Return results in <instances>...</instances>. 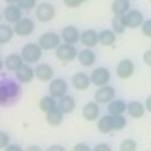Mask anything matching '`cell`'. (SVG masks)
Segmentation results:
<instances>
[{"label":"cell","instance_id":"obj_23","mask_svg":"<svg viewBox=\"0 0 151 151\" xmlns=\"http://www.w3.org/2000/svg\"><path fill=\"white\" fill-rule=\"evenodd\" d=\"M125 110H127V104H125L122 100H115V101H110L109 106H107L109 115H122Z\"/></svg>","mask_w":151,"mask_h":151},{"label":"cell","instance_id":"obj_45","mask_svg":"<svg viewBox=\"0 0 151 151\" xmlns=\"http://www.w3.org/2000/svg\"><path fill=\"white\" fill-rule=\"evenodd\" d=\"M82 2H85V0H82Z\"/></svg>","mask_w":151,"mask_h":151},{"label":"cell","instance_id":"obj_7","mask_svg":"<svg viewBox=\"0 0 151 151\" xmlns=\"http://www.w3.org/2000/svg\"><path fill=\"white\" fill-rule=\"evenodd\" d=\"M55 6L50 5V3H42L36 8V18L42 21V23H47V21H52L55 18Z\"/></svg>","mask_w":151,"mask_h":151},{"label":"cell","instance_id":"obj_38","mask_svg":"<svg viewBox=\"0 0 151 151\" xmlns=\"http://www.w3.org/2000/svg\"><path fill=\"white\" fill-rule=\"evenodd\" d=\"M144 62L148 67H151V50H148V52L144 53Z\"/></svg>","mask_w":151,"mask_h":151},{"label":"cell","instance_id":"obj_40","mask_svg":"<svg viewBox=\"0 0 151 151\" xmlns=\"http://www.w3.org/2000/svg\"><path fill=\"white\" fill-rule=\"evenodd\" d=\"M74 151H89V147H86L85 144H77L74 147Z\"/></svg>","mask_w":151,"mask_h":151},{"label":"cell","instance_id":"obj_41","mask_svg":"<svg viewBox=\"0 0 151 151\" xmlns=\"http://www.w3.org/2000/svg\"><path fill=\"white\" fill-rule=\"evenodd\" d=\"M145 109L148 110V112H151V95L147 98V103H145Z\"/></svg>","mask_w":151,"mask_h":151},{"label":"cell","instance_id":"obj_31","mask_svg":"<svg viewBox=\"0 0 151 151\" xmlns=\"http://www.w3.org/2000/svg\"><path fill=\"white\" fill-rule=\"evenodd\" d=\"M112 29L115 33H122L125 30V24L122 21V15H115L112 20Z\"/></svg>","mask_w":151,"mask_h":151},{"label":"cell","instance_id":"obj_29","mask_svg":"<svg viewBox=\"0 0 151 151\" xmlns=\"http://www.w3.org/2000/svg\"><path fill=\"white\" fill-rule=\"evenodd\" d=\"M6 86H8V91H9V95H11V101H15V100L20 97V86L15 83V82H12V80H6L5 82Z\"/></svg>","mask_w":151,"mask_h":151},{"label":"cell","instance_id":"obj_37","mask_svg":"<svg viewBox=\"0 0 151 151\" xmlns=\"http://www.w3.org/2000/svg\"><path fill=\"white\" fill-rule=\"evenodd\" d=\"M64 3L68 8H77L82 5V0H64Z\"/></svg>","mask_w":151,"mask_h":151},{"label":"cell","instance_id":"obj_35","mask_svg":"<svg viewBox=\"0 0 151 151\" xmlns=\"http://www.w3.org/2000/svg\"><path fill=\"white\" fill-rule=\"evenodd\" d=\"M142 33L145 36H150L151 38V20H147L142 23Z\"/></svg>","mask_w":151,"mask_h":151},{"label":"cell","instance_id":"obj_26","mask_svg":"<svg viewBox=\"0 0 151 151\" xmlns=\"http://www.w3.org/2000/svg\"><path fill=\"white\" fill-rule=\"evenodd\" d=\"M115 35L116 33L113 32V30L106 29V30H103L101 33H100V42H101L103 45H113V44H115V41H116V36Z\"/></svg>","mask_w":151,"mask_h":151},{"label":"cell","instance_id":"obj_9","mask_svg":"<svg viewBox=\"0 0 151 151\" xmlns=\"http://www.w3.org/2000/svg\"><path fill=\"white\" fill-rule=\"evenodd\" d=\"M48 91L52 97H64L68 91V85L64 79H55L48 86Z\"/></svg>","mask_w":151,"mask_h":151},{"label":"cell","instance_id":"obj_8","mask_svg":"<svg viewBox=\"0 0 151 151\" xmlns=\"http://www.w3.org/2000/svg\"><path fill=\"white\" fill-rule=\"evenodd\" d=\"M133 73H134V65L130 59H124L116 65V76L122 80L130 79L133 76Z\"/></svg>","mask_w":151,"mask_h":151},{"label":"cell","instance_id":"obj_30","mask_svg":"<svg viewBox=\"0 0 151 151\" xmlns=\"http://www.w3.org/2000/svg\"><path fill=\"white\" fill-rule=\"evenodd\" d=\"M11 103V95H9V91H8V86L5 82H2L0 85V104L2 106H6Z\"/></svg>","mask_w":151,"mask_h":151},{"label":"cell","instance_id":"obj_36","mask_svg":"<svg viewBox=\"0 0 151 151\" xmlns=\"http://www.w3.org/2000/svg\"><path fill=\"white\" fill-rule=\"evenodd\" d=\"M8 144H9V136L5 132H0V147L8 148Z\"/></svg>","mask_w":151,"mask_h":151},{"label":"cell","instance_id":"obj_12","mask_svg":"<svg viewBox=\"0 0 151 151\" xmlns=\"http://www.w3.org/2000/svg\"><path fill=\"white\" fill-rule=\"evenodd\" d=\"M91 83H92V82H91V77H88L85 73H76V74L73 76V85H74V88H76L77 91H85V89H88Z\"/></svg>","mask_w":151,"mask_h":151},{"label":"cell","instance_id":"obj_16","mask_svg":"<svg viewBox=\"0 0 151 151\" xmlns=\"http://www.w3.org/2000/svg\"><path fill=\"white\" fill-rule=\"evenodd\" d=\"M62 38H64V41L67 42V44H76V42H79V40H80V35H79V32H77V29H76L74 26H67V27H64L62 29V35H60Z\"/></svg>","mask_w":151,"mask_h":151},{"label":"cell","instance_id":"obj_10","mask_svg":"<svg viewBox=\"0 0 151 151\" xmlns=\"http://www.w3.org/2000/svg\"><path fill=\"white\" fill-rule=\"evenodd\" d=\"M14 30H15V33H17L18 36H27V35H30V33L35 30V24H33V21L29 20V18H21V20L15 24Z\"/></svg>","mask_w":151,"mask_h":151},{"label":"cell","instance_id":"obj_32","mask_svg":"<svg viewBox=\"0 0 151 151\" xmlns=\"http://www.w3.org/2000/svg\"><path fill=\"white\" fill-rule=\"evenodd\" d=\"M112 122H113V130H122L127 124V119L122 115H112Z\"/></svg>","mask_w":151,"mask_h":151},{"label":"cell","instance_id":"obj_21","mask_svg":"<svg viewBox=\"0 0 151 151\" xmlns=\"http://www.w3.org/2000/svg\"><path fill=\"white\" fill-rule=\"evenodd\" d=\"M58 107L64 112V113H71L74 109H76V100L71 97V95H64V97H60V101L58 104Z\"/></svg>","mask_w":151,"mask_h":151},{"label":"cell","instance_id":"obj_28","mask_svg":"<svg viewBox=\"0 0 151 151\" xmlns=\"http://www.w3.org/2000/svg\"><path fill=\"white\" fill-rule=\"evenodd\" d=\"M56 107V101H55V98L53 97H42L41 98V101H40V109L42 112H50L52 109Z\"/></svg>","mask_w":151,"mask_h":151},{"label":"cell","instance_id":"obj_11","mask_svg":"<svg viewBox=\"0 0 151 151\" xmlns=\"http://www.w3.org/2000/svg\"><path fill=\"white\" fill-rule=\"evenodd\" d=\"M80 41L85 47H95L100 42V33H97L94 29H88L80 35Z\"/></svg>","mask_w":151,"mask_h":151},{"label":"cell","instance_id":"obj_25","mask_svg":"<svg viewBox=\"0 0 151 151\" xmlns=\"http://www.w3.org/2000/svg\"><path fill=\"white\" fill-rule=\"evenodd\" d=\"M97 129L100 133H110L113 130V122H112V115H106V116H101L97 124Z\"/></svg>","mask_w":151,"mask_h":151},{"label":"cell","instance_id":"obj_14","mask_svg":"<svg viewBox=\"0 0 151 151\" xmlns=\"http://www.w3.org/2000/svg\"><path fill=\"white\" fill-rule=\"evenodd\" d=\"M45 121H47L50 125H53V127H58V125H60L62 121H64V112H62V110L56 106L55 109H52L50 112H47Z\"/></svg>","mask_w":151,"mask_h":151},{"label":"cell","instance_id":"obj_44","mask_svg":"<svg viewBox=\"0 0 151 151\" xmlns=\"http://www.w3.org/2000/svg\"><path fill=\"white\" fill-rule=\"evenodd\" d=\"M6 2H8V3H11V5H14V3H18L20 0H6Z\"/></svg>","mask_w":151,"mask_h":151},{"label":"cell","instance_id":"obj_13","mask_svg":"<svg viewBox=\"0 0 151 151\" xmlns=\"http://www.w3.org/2000/svg\"><path fill=\"white\" fill-rule=\"evenodd\" d=\"M82 115H83V118H85L86 121H94V119H97L98 115H100L98 103H97V101H95V103H94V101L86 103L85 107H83V110H82Z\"/></svg>","mask_w":151,"mask_h":151},{"label":"cell","instance_id":"obj_15","mask_svg":"<svg viewBox=\"0 0 151 151\" xmlns=\"http://www.w3.org/2000/svg\"><path fill=\"white\" fill-rule=\"evenodd\" d=\"M3 17L9 23H18L21 20V8L20 6H15V5H9L3 11Z\"/></svg>","mask_w":151,"mask_h":151},{"label":"cell","instance_id":"obj_24","mask_svg":"<svg viewBox=\"0 0 151 151\" xmlns=\"http://www.w3.org/2000/svg\"><path fill=\"white\" fill-rule=\"evenodd\" d=\"M129 8H130L129 0H113V3H112L113 15H124L129 11Z\"/></svg>","mask_w":151,"mask_h":151},{"label":"cell","instance_id":"obj_42","mask_svg":"<svg viewBox=\"0 0 151 151\" xmlns=\"http://www.w3.org/2000/svg\"><path fill=\"white\" fill-rule=\"evenodd\" d=\"M6 150L8 151H21V147L20 145H14V147H8Z\"/></svg>","mask_w":151,"mask_h":151},{"label":"cell","instance_id":"obj_19","mask_svg":"<svg viewBox=\"0 0 151 151\" xmlns=\"http://www.w3.org/2000/svg\"><path fill=\"white\" fill-rule=\"evenodd\" d=\"M23 56H18V55H9V56H6V59H5V67H6V70H9V71H18L24 64H23Z\"/></svg>","mask_w":151,"mask_h":151},{"label":"cell","instance_id":"obj_4","mask_svg":"<svg viewBox=\"0 0 151 151\" xmlns=\"http://www.w3.org/2000/svg\"><path fill=\"white\" fill-rule=\"evenodd\" d=\"M115 88H112V86H100L98 89L95 91L94 94V98H95V101L97 103H110L112 101V98L115 97Z\"/></svg>","mask_w":151,"mask_h":151},{"label":"cell","instance_id":"obj_3","mask_svg":"<svg viewBox=\"0 0 151 151\" xmlns=\"http://www.w3.org/2000/svg\"><path fill=\"white\" fill-rule=\"evenodd\" d=\"M59 42H60V36L58 33L47 32V33L41 35L40 42H38V44H40V47L42 50H53V48H58Z\"/></svg>","mask_w":151,"mask_h":151},{"label":"cell","instance_id":"obj_1","mask_svg":"<svg viewBox=\"0 0 151 151\" xmlns=\"http://www.w3.org/2000/svg\"><path fill=\"white\" fill-rule=\"evenodd\" d=\"M56 58L64 60L67 64V62H71L77 58V50H76V47L73 44H67V42L59 44L58 48H56Z\"/></svg>","mask_w":151,"mask_h":151},{"label":"cell","instance_id":"obj_17","mask_svg":"<svg viewBox=\"0 0 151 151\" xmlns=\"http://www.w3.org/2000/svg\"><path fill=\"white\" fill-rule=\"evenodd\" d=\"M15 77L18 82L21 83H30L35 77V70H32L29 65H23L17 73H15Z\"/></svg>","mask_w":151,"mask_h":151},{"label":"cell","instance_id":"obj_22","mask_svg":"<svg viewBox=\"0 0 151 151\" xmlns=\"http://www.w3.org/2000/svg\"><path fill=\"white\" fill-rule=\"evenodd\" d=\"M79 62L83 67H91L95 64V53L91 52L89 48H85L79 53Z\"/></svg>","mask_w":151,"mask_h":151},{"label":"cell","instance_id":"obj_5","mask_svg":"<svg viewBox=\"0 0 151 151\" xmlns=\"http://www.w3.org/2000/svg\"><path fill=\"white\" fill-rule=\"evenodd\" d=\"M109 80H110V73H109L107 68H103V67L95 68L94 73L91 74V82H92V85H95V86H98V88L107 85Z\"/></svg>","mask_w":151,"mask_h":151},{"label":"cell","instance_id":"obj_6","mask_svg":"<svg viewBox=\"0 0 151 151\" xmlns=\"http://www.w3.org/2000/svg\"><path fill=\"white\" fill-rule=\"evenodd\" d=\"M122 21L125 24V27L136 29V27L142 26L144 15H142V12H139V11H130L129 14H124L122 15Z\"/></svg>","mask_w":151,"mask_h":151},{"label":"cell","instance_id":"obj_2","mask_svg":"<svg viewBox=\"0 0 151 151\" xmlns=\"http://www.w3.org/2000/svg\"><path fill=\"white\" fill-rule=\"evenodd\" d=\"M41 47L40 44H26L23 47V52H21V56L23 59L29 62V64H33V62H38L41 58Z\"/></svg>","mask_w":151,"mask_h":151},{"label":"cell","instance_id":"obj_34","mask_svg":"<svg viewBox=\"0 0 151 151\" xmlns=\"http://www.w3.org/2000/svg\"><path fill=\"white\" fill-rule=\"evenodd\" d=\"M35 5H36V0H20L18 2V6L21 9H32L35 8Z\"/></svg>","mask_w":151,"mask_h":151},{"label":"cell","instance_id":"obj_33","mask_svg":"<svg viewBox=\"0 0 151 151\" xmlns=\"http://www.w3.org/2000/svg\"><path fill=\"white\" fill-rule=\"evenodd\" d=\"M121 151H134L137 147H136V142L132 141V139H127V141H122L121 145H119Z\"/></svg>","mask_w":151,"mask_h":151},{"label":"cell","instance_id":"obj_20","mask_svg":"<svg viewBox=\"0 0 151 151\" xmlns=\"http://www.w3.org/2000/svg\"><path fill=\"white\" fill-rule=\"evenodd\" d=\"M127 112H129V115L132 118H142L144 113H145V107H144L142 103L134 100V101H130L127 104Z\"/></svg>","mask_w":151,"mask_h":151},{"label":"cell","instance_id":"obj_27","mask_svg":"<svg viewBox=\"0 0 151 151\" xmlns=\"http://www.w3.org/2000/svg\"><path fill=\"white\" fill-rule=\"evenodd\" d=\"M15 30H12L9 26H6V24H2L0 26V44H8L11 40H12V35H14Z\"/></svg>","mask_w":151,"mask_h":151},{"label":"cell","instance_id":"obj_43","mask_svg":"<svg viewBox=\"0 0 151 151\" xmlns=\"http://www.w3.org/2000/svg\"><path fill=\"white\" fill-rule=\"evenodd\" d=\"M55 150H64V148L59 147V145H55V147H50V148H48V151H55Z\"/></svg>","mask_w":151,"mask_h":151},{"label":"cell","instance_id":"obj_18","mask_svg":"<svg viewBox=\"0 0 151 151\" xmlns=\"http://www.w3.org/2000/svg\"><path fill=\"white\" fill-rule=\"evenodd\" d=\"M35 76H36V77L40 79L41 82H48V80L53 79V68L50 67L48 64H41V65L36 67Z\"/></svg>","mask_w":151,"mask_h":151},{"label":"cell","instance_id":"obj_39","mask_svg":"<svg viewBox=\"0 0 151 151\" xmlns=\"http://www.w3.org/2000/svg\"><path fill=\"white\" fill-rule=\"evenodd\" d=\"M95 151H110V147L107 144H98L95 147Z\"/></svg>","mask_w":151,"mask_h":151}]
</instances>
